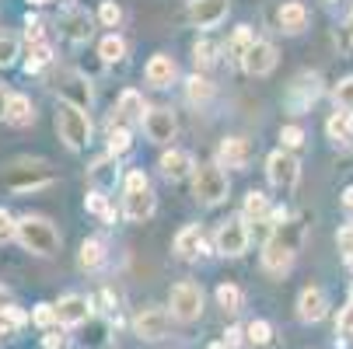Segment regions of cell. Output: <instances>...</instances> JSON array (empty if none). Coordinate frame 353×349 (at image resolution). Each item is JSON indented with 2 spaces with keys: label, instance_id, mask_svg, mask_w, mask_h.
Instances as JSON below:
<instances>
[{
  "label": "cell",
  "instance_id": "6da1fadb",
  "mask_svg": "<svg viewBox=\"0 0 353 349\" xmlns=\"http://www.w3.org/2000/svg\"><path fill=\"white\" fill-rule=\"evenodd\" d=\"M301 234H305V224H297V220H287L283 227H273V237L263 244V269L270 276H283L294 266Z\"/></svg>",
  "mask_w": 353,
  "mask_h": 349
},
{
  "label": "cell",
  "instance_id": "7a4b0ae2",
  "mask_svg": "<svg viewBox=\"0 0 353 349\" xmlns=\"http://www.w3.org/2000/svg\"><path fill=\"white\" fill-rule=\"evenodd\" d=\"M18 241L32 255H57L60 252V231L46 217H21L18 220Z\"/></svg>",
  "mask_w": 353,
  "mask_h": 349
},
{
  "label": "cell",
  "instance_id": "3957f363",
  "mask_svg": "<svg viewBox=\"0 0 353 349\" xmlns=\"http://www.w3.org/2000/svg\"><path fill=\"white\" fill-rule=\"evenodd\" d=\"M57 133L60 140L70 147V151H84L88 140H91V119L81 105H70L60 98V105H57Z\"/></svg>",
  "mask_w": 353,
  "mask_h": 349
},
{
  "label": "cell",
  "instance_id": "277c9868",
  "mask_svg": "<svg viewBox=\"0 0 353 349\" xmlns=\"http://www.w3.org/2000/svg\"><path fill=\"white\" fill-rule=\"evenodd\" d=\"M228 192H231V182H228V171L221 165H199L196 168V175H192V195L203 207L224 203Z\"/></svg>",
  "mask_w": 353,
  "mask_h": 349
},
{
  "label": "cell",
  "instance_id": "5b68a950",
  "mask_svg": "<svg viewBox=\"0 0 353 349\" xmlns=\"http://www.w3.org/2000/svg\"><path fill=\"white\" fill-rule=\"evenodd\" d=\"M53 182H57V178H53V171H49L46 161H18V165H11V171L4 175V185H8L11 192H18V195L49 189Z\"/></svg>",
  "mask_w": 353,
  "mask_h": 349
},
{
  "label": "cell",
  "instance_id": "8992f818",
  "mask_svg": "<svg viewBox=\"0 0 353 349\" xmlns=\"http://www.w3.org/2000/svg\"><path fill=\"white\" fill-rule=\"evenodd\" d=\"M248 241H252V231H248V220H245L241 213L221 220V227H217V234H214L217 255H228V259L245 255V252H248Z\"/></svg>",
  "mask_w": 353,
  "mask_h": 349
},
{
  "label": "cell",
  "instance_id": "52a82bcc",
  "mask_svg": "<svg viewBox=\"0 0 353 349\" xmlns=\"http://www.w3.org/2000/svg\"><path fill=\"white\" fill-rule=\"evenodd\" d=\"M168 308H172V318L179 321H196L203 315V290H199L192 279H182L172 286L168 293Z\"/></svg>",
  "mask_w": 353,
  "mask_h": 349
},
{
  "label": "cell",
  "instance_id": "ba28073f",
  "mask_svg": "<svg viewBox=\"0 0 353 349\" xmlns=\"http://www.w3.org/2000/svg\"><path fill=\"white\" fill-rule=\"evenodd\" d=\"M266 178H270L276 189H283V192L297 189V182H301V161L294 158V151H283V147H276V151L266 158Z\"/></svg>",
  "mask_w": 353,
  "mask_h": 349
},
{
  "label": "cell",
  "instance_id": "9c48e42d",
  "mask_svg": "<svg viewBox=\"0 0 353 349\" xmlns=\"http://www.w3.org/2000/svg\"><path fill=\"white\" fill-rule=\"evenodd\" d=\"M319 94H322L319 74H297L287 84V105H290V112H305V109H312V102H319Z\"/></svg>",
  "mask_w": 353,
  "mask_h": 349
},
{
  "label": "cell",
  "instance_id": "30bf717a",
  "mask_svg": "<svg viewBox=\"0 0 353 349\" xmlns=\"http://www.w3.org/2000/svg\"><path fill=\"white\" fill-rule=\"evenodd\" d=\"M143 133H147L150 143H172L175 133H179V119H175V112L165 109V105L147 109V116H143Z\"/></svg>",
  "mask_w": 353,
  "mask_h": 349
},
{
  "label": "cell",
  "instance_id": "8fae6325",
  "mask_svg": "<svg viewBox=\"0 0 353 349\" xmlns=\"http://www.w3.org/2000/svg\"><path fill=\"white\" fill-rule=\"evenodd\" d=\"M168 325H172V311L168 308H140L137 318H133V332L137 339H165L168 335Z\"/></svg>",
  "mask_w": 353,
  "mask_h": 349
},
{
  "label": "cell",
  "instance_id": "7c38bea8",
  "mask_svg": "<svg viewBox=\"0 0 353 349\" xmlns=\"http://www.w3.org/2000/svg\"><path fill=\"white\" fill-rule=\"evenodd\" d=\"M241 70L248 74V77H266V74H273L276 70V45L270 42V39H256V45L245 53V60H241Z\"/></svg>",
  "mask_w": 353,
  "mask_h": 349
},
{
  "label": "cell",
  "instance_id": "4fadbf2b",
  "mask_svg": "<svg viewBox=\"0 0 353 349\" xmlns=\"http://www.w3.org/2000/svg\"><path fill=\"white\" fill-rule=\"evenodd\" d=\"M57 25H60V32H63V39L67 42H74V45H81V42H88L91 39V14L84 11V8H63L60 11V18H57Z\"/></svg>",
  "mask_w": 353,
  "mask_h": 349
},
{
  "label": "cell",
  "instance_id": "5bb4252c",
  "mask_svg": "<svg viewBox=\"0 0 353 349\" xmlns=\"http://www.w3.org/2000/svg\"><path fill=\"white\" fill-rule=\"evenodd\" d=\"M252 161V143H248V136H224L221 143H217V161L214 165H221V168H245Z\"/></svg>",
  "mask_w": 353,
  "mask_h": 349
},
{
  "label": "cell",
  "instance_id": "9a60e30c",
  "mask_svg": "<svg viewBox=\"0 0 353 349\" xmlns=\"http://www.w3.org/2000/svg\"><path fill=\"white\" fill-rule=\"evenodd\" d=\"M91 318H94V308H91L88 297H81V293H70V297H63V301L57 304V321L67 325V328L88 325Z\"/></svg>",
  "mask_w": 353,
  "mask_h": 349
},
{
  "label": "cell",
  "instance_id": "2e32d148",
  "mask_svg": "<svg viewBox=\"0 0 353 349\" xmlns=\"http://www.w3.org/2000/svg\"><path fill=\"white\" fill-rule=\"evenodd\" d=\"M158 210V195L150 189H140V192H123V217L133 220V224H143L150 220Z\"/></svg>",
  "mask_w": 353,
  "mask_h": 349
},
{
  "label": "cell",
  "instance_id": "e0dca14e",
  "mask_svg": "<svg viewBox=\"0 0 353 349\" xmlns=\"http://www.w3.org/2000/svg\"><path fill=\"white\" fill-rule=\"evenodd\" d=\"M228 0H192L189 4V21L196 28H217L228 18Z\"/></svg>",
  "mask_w": 353,
  "mask_h": 349
},
{
  "label": "cell",
  "instance_id": "ac0fdd59",
  "mask_svg": "<svg viewBox=\"0 0 353 349\" xmlns=\"http://www.w3.org/2000/svg\"><path fill=\"white\" fill-rule=\"evenodd\" d=\"M158 168H161V175H165L168 182H182V178L196 175V168H199V165L192 161V154H189V151H179V147H172V151H165V154H161Z\"/></svg>",
  "mask_w": 353,
  "mask_h": 349
},
{
  "label": "cell",
  "instance_id": "d6986e66",
  "mask_svg": "<svg viewBox=\"0 0 353 349\" xmlns=\"http://www.w3.org/2000/svg\"><path fill=\"white\" fill-rule=\"evenodd\" d=\"M329 311V297L322 286H305L297 297V318L301 321H322Z\"/></svg>",
  "mask_w": 353,
  "mask_h": 349
},
{
  "label": "cell",
  "instance_id": "ffe728a7",
  "mask_svg": "<svg viewBox=\"0 0 353 349\" xmlns=\"http://www.w3.org/2000/svg\"><path fill=\"white\" fill-rule=\"evenodd\" d=\"M143 77H147V84H154V87H172L179 81V63L168 53H154L147 60V67H143Z\"/></svg>",
  "mask_w": 353,
  "mask_h": 349
},
{
  "label": "cell",
  "instance_id": "44dd1931",
  "mask_svg": "<svg viewBox=\"0 0 353 349\" xmlns=\"http://www.w3.org/2000/svg\"><path fill=\"white\" fill-rule=\"evenodd\" d=\"M276 25H280L283 35H301L308 28V8L301 4V0H287L276 11Z\"/></svg>",
  "mask_w": 353,
  "mask_h": 349
},
{
  "label": "cell",
  "instance_id": "7402d4cb",
  "mask_svg": "<svg viewBox=\"0 0 353 349\" xmlns=\"http://www.w3.org/2000/svg\"><path fill=\"white\" fill-rule=\"evenodd\" d=\"M172 248H175V255H179V259H196V255H203V248H207V241H203V227H199V224L182 227V231L175 234Z\"/></svg>",
  "mask_w": 353,
  "mask_h": 349
},
{
  "label": "cell",
  "instance_id": "603a6c76",
  "mask_svg": "<svg viewBox=\"0 0 353 349\" xmlns=\"http://www.w3.org/2000/svg\"><path fill=\"white\" fill-rule=\"evenodd\" d=\"M325 136H329L336 147H353V112L336 109V112L325 119Z\"/></svg>",
  "mask_w": 353,
  "mask_h": 349
},
{
  "label": "cell",
  "instance_id": "cb8c5ba5",
  "mask_svg": "<svg viewBox=\"0 0 353 349\" xmlns=\"http://www.w3.org/2000/svg\"><path fill=\"white\" fill-rule=\"evenodd\" d=\"M270 213H273L270 195L259 192V189H252V192L245 195V203H241V217H245L248 224H270Z\"/></svg>",
  "mask_w": 353,
  "mask_h": 349
},
{
  "label": "cell",
  "instance_id": "d4e9b609",
  "mask_svg": "<svg viewBox=\"0 0 353 349\" xmlns=\"http://www.w3.org/2000/svg\"><path fill=\"white\" fill-rule=\"evenodd\" d=\"M143 116H147V105H143L140 91L126 87V91L119 94V102H116V119H119V123H143Z\"/></svg>",
  "mask_w": 353,
  "mask_h": 349
},
{
  "label": "cell",
  "instance_id": "484cf974",
  "mask_svg": "<svg viewBox=\"0 0 353 349\" xmlns=\"http://www.w3.org/2000/svg\"><path fill=\"white\" fill-rule=\"evenodd\" d=\"M4 123H11V126H18V129H25V126L35 123V105H32V98H28V94H11Z\"/></svg>",
  "mask_w": 353,
  "mask_h": 349
},
{
  "label": "cell",
  "instance_id": "4316f807",
  "mask_svg": "<svg viewBox=\"0 0 353 349\" xmlns=\"http://www.w3.org/2000/svg\"><path fill=\"white\" fill-rule=\"evenodd\" d=\"M88 178L94 182V189H102V192H109V189L116 185V178H119L116 158H112V154H105L102 161H94V165H91V171H88Z\"/></svg>",
  "mask_w": 353,
  "mask_h": 349
},
{
  "label": "cell",
  "instance_id": "83f0119b",
  "mask_svg": "<svg viewBox=\"0 0 353 349\" xmlns=\"http://www.w3.org/2000/svg\"><path fill=\"white\" fill-rule=\"evenodd\" d=\"M210 98H214V81L207 74H192L185 81V102L189 105H207Z\"/></svg>",
  "mask_w": 353,
  "mask_h": 349
},
{
  "label": "cell",
  "instance_id": "f1b7e54d",
  "mask_svg": "<svg viewBox=\"0 0 353 349\" xmlns=\"http://www.w3.org/2000/svg\"><path fill=\"white\" fill-rule=\"evenodd\" d=\"M130 53V45L119 32H109L102 42H98V56H102V63H123Z\"/></svg>",
  "mask_w": 353,
  "mask_h": 349
},
{
  "label": "cell",
  "instance_id": "f546056e",
  "mask_svg": "<svg viewBox=\"0 0 353 349\" xmlns=\"http://www.w3.org/2000/svg\"><path fill=\"white\" fill-rule=\"evenodd\" d=\"M84 207H88V213H94V217H102L105 224H116V207L109 203V192H102V189H91L88 195H84Z\"/></svg>",
  "mask_w": 353,
  "mask_h": 349
},
{
  "label": "cell",
  "instance_id": "4dcf8cb0",
  "mask_svg": "<svg viewBox=\"0 0 353 349\" xmlns=\"http://www.w3.org/2000/svg\"><path fill=\"white\" fill-rule=\"evenodd\" d=\"M252 45H256V32H252V25H238L234 28V35L228 39V53H231V60H245V53H248V49Z\"/></svg>",
  "mask_w": 353,
  "mask_h": 349
},
{
  "label": "cell",
  "instance_id": "1f68e13d",
  "mask_svg": "<svg viewBox=\"0 0 353 349\" xmlns=\"http://www.w3.org/2000/svg\"><path fill=\"white\" fill-rule=\"evenodd\" d=\"M49 63H53V45H49V42L28 45V56H25V74H42Z\"/></svg>",
  "mask_w": 353,
  "mask_h": 349
},
{
  "label": "cell",
  "instance_id": "d6a6232c",
  "mask_svg": "<svg viewBox=\"0 0 353 349\" xmlns=\"http://www.w3.org/2000/svg\"><path fill=\"white\" fill-rule=\"evenodd\" d=\"M77 262H81V269H98V266L105 262V244L98 241V237H88V241L81 244Z\"/></svg>",
  "mask_w": 353,
  "mask_h": 349
},
{
  "label": "cell",
  "instance_id": "836d02e7",
  "mask_svg": "<svg viewBox=\"0 0 353 349\" xmlns=\"http://www.w3.org/2000/svg\"><path fill=\"white\" fill-rule=\"evenodd\" d=\"M116 123H119V119H112V126H109V154H112V158H123V154H130L133 136H130L126 126H116Z\"/></svg>",
  "mask_w": 353,
  "mask_h": 349
},
{
  "label": "cell",
  "instance_id": "e575fe53",
  "mask_svg": "<svg viewBox=\"0 0 353 349\" xmlns=\"http://www.w3.org/2000/svg\"><path fill=\"white\" fill-rule=\"evenodd\" d=\"M192 63H196V74H199V70H210V67L217 63V45L207 42V39L192 42Z\"/></svg>",
  "mask_w": 353,
  "mask_h": 349
},
{
  "label": "cell",
  "instance_id": "d590c367",
  "mask_svg": "<svg viewBox=\"0 0 353 349\" xmlns=\"http://www.w3.org/2000/svg\"><path fill=\"white\" fill-rule=\"evenodd\" d=\"M245 339H248L252 346H270V342H273V325H270L266 318L248 321V325H245Z\"/></svg>",
  "mask_w": 353,
  "mask_h": 349
},
{
  "label": "cell",
  "instance_id": "8d00e7d4",
  "mask_svg": "<svg viewBox=\"0 0 353 349\" xmlns=\"http://www.w3.org/2000/svg\"><path fill=\"white\" fill-rule=\"evenodd\" d=\"M25 321H28V315H25L21 308H14V304L0 308V335H11V332H18Z\"/></svg>",
  "mask_w": 353,
  "mask_h": 349
},
{
  "label": "cell",
  "instance_id": "74e56055",
  "mask_svg": "<svg viewBox=\"0 0 353 349\" xmlns=\"http://www.w3.org/2000/svg\"><path fill=\"white\" fill-rule=\"evenodd\" d=\"M241 301H245V297H241V290L234 286V283H221L217 286V304L224 308V311H241Z\"/></svg>",
  "mask_w": 353,
  "mask_h": 349
},
{
  "label": "cell",
  "instance_id": "f35d334b",
  "mask_svg": "<svg viewBox=\"0 0 353 349\" xmlns=\"http://www.w3.org/2000/svg\"><path fill=\"white\" fill-rule=\"evenodd\" d=\"M98 21H102L105 28H119V21H123V8L116 4V0H102V4H98Z\"/></svg>",
  "mask_w": 353,
  "mask_h": 349
},
{
  "label": "cell",
  "instance_id": "ab89813d",
  "mask_svg": "<svg viewBox=\"0 0 353 349\" xmlns=\"http://www.w3.org/2000/svg\"><path fill=\"white\" fill-rule=\"evenodd\" d=\"M18 53H21V42L14 35H0V67L18 63Z\"/></svg>",
  "mask_w": 353,
  "mask_h": 349
},
{
  "label": "cell",
  "instance_id": "60d3db41",
  "mask_svg": "<svg viewBox=\"0 0 353 349\" xmlns=\"http://www.w3.org/2000/svg\"><path fill=\"white\" fill-rule=\"evenodd\" d=\"M332 98H336V109H346V112H353V74H350V77H343V81L336 84Z\"/></svg>",
  "mask_w": 353,
  "mask_h": 349
},
{
  "label": "cell",
  "instance_id": "b9f144b4",
  "mask_svg": "<svg viewBox=\"0 0 353 349\" xmlns=\"http://www.w3.org/2000/svg\"><path fill=\"white\" fill-rule=\"evenodd\" d=\"M280 147H283V151H297V147H305V129H301V126H283L280 129Z\"/></svg>",
  "mask_w": 353,
  "mask_h": 349
},
{
  "label": "cell",
  "instance_id": "7bdbcfd3",
  "mask_svg": "<svg viewBox=\"0 0 353 349\" xmlns=\"http://www.w3.org/2000/svg\"><path fill=\"white\" fill-rule=\"evenodd\" d=\"M32 321L39 325V328H53L57 325V304H35V311H32Z\"/></svg>",
  "mask_w": 353,
  "mask_h": 349
},
{
  "label": "cell",
  "instance_id": "ee69618b",
  "mask_svg": "<svg viewBox=\"0 0 353 349\" xmlns=\"http://www.w3.org/2000/svg\"><path fill=\"white\" fill-rule=\"evenodd\" d=\"M336 248L343 252L346 262H353V224H343V227L336 231Z\"/></svg>",
  "mask_w": 353,
  "mask_h": 349
},
{
  "label": "cell",
  "instance_id": "f6af8a7d",
  "mask_svg": "<svg viewBox=\"0 0 353 349\" xmlns=\"http://www.w3.org/2000/svg\"><path fill=\"white\" fill-rule=\"evenodd\" d=\"M140 189H150V178H147V171H143V168H133V171H126V178H123V192H140Z\"/></svg>",
  "mask_w": 353,
  "mask_h": 349
},
{
  "label": "cell",
  "instance_id": "bcb514c9",
  "mask_svg": "<svg viewBox=\"0 0 353 349\" xmlns=\"http://www.w3.org/2000/svg\"><path fill=\"white\" fill-rule=\"evenodd\" d=\"M11 237H18V220L0 207V244H8Z\"/></svg>",
  "mask_w": 353,
  "mask_h": 349
},
{
  "label": "cell",
  "instance_id": "7dc6e473",
  "mask_svg": "<svg viewBox=\"0 0 353 349\" xmlns=\"http://www.w3.org/2000/svg\"><path fill=\"white\" fill-rule=\"evenodd\" d=\"M109 339V321H94L91 318V335H84V346H102Z\"/></svg>",
  "mask_w": 353,
  "mask_h": 349
},
{
  "label": "cell",
  "instance_id": "c3c4849f",
  "mask_svg": "<svg viewBox=\"0 0 353 349\" xmlns=\"http://www.w3.org/2000/svg\"><path fill=\"white\" fill-rule=\"evenodd\" d=\"M336 335H353V301L339 311V318H336Z\"/></svg>",
  "mask_w": 353,
  "mask_h": 349
},
{
  "label": "cell",
  "instance_id": "681fc988",
  "mask_svg": "<svg viewBox=\"0 0 353 349\" xmlns=\"http://www.w3.org/2000/svg\"><path fill=\"white\" fill-rule=\"evenodd\" d=\"M25 39H28V45L46 42V39H42V21H39V18H32V14H28V21H25Z\"/></svg>",
  "mask_w": 353,
  "mask_h": 349
},
{
  "label": "cell",
  "instance_id": "f907efd6",
  "mask_svg": "<svg viewBox=\"0 0 353 349\" xmlns=\"http://www.w3.org/2000/svg\"><path fill=\"white\" fill-rule=\"evenodd\" d=\"M67 346V335L60 332V328H49L46 335H42V349H63Z\"/></svg>",
  "mask_w": 353,
  "mask_h": 349
},
{
  "label": "cell",
  "instance_id": "816d5d0a",
  "mask_svg": "<svg viewBox=\"0 0 353 349\" xmlns=\"http://www.w3.org/2000/svg\"><path fill=\"white\" fill-rule=\"evenodd\" d=\"M241 335H245V328H241V325H231V328L224 332V346H228V349H234V346L241 342Z\"/></svg>",
  "mask_w": 353,
  "mask_h": 349
},
{
  "label": "cell",
  "instance_id": "f5cc1de1",
  "mask_svg": "<svg viewBox=\"0 0 353 349\" xmlns=\"http://www.w3.org/2000/svg\"><path fill=\"white\" fill-rule=\"evenodd\" d=\"M8 102H11V91H8L4 84H0V119L8 116Z\"/></svg>",
  "mask_w": 353,
  "mask_h": 349
},
{
  "label": "cell",
  "instance_id": "db71d44e",
  "mask_svg": "<svg viewBox=\"0 0 353 349\" xmlns=\"http://www.w3.org/2000/svg\"><path fill=\"white\" fill-rule=\"evenodd\" d=\"M343 207L353 213V185H346V189H343Z\"/></svg>",
  "mask_w": 353,
  "mask_h": 349
},
{
  "label": "cell",
  "instance_id": "11a10c76",
  "mask_svg": "<svg viewBox=\"0 0 353 349\" xmlns=\"http://www.w3.org/2000/svg\"><path fill=\"white\" fill-rule=\"evenodd\" d=\"M8 304H11V290L0 283V308H8Z\"/></svg>",
  "mask_w": 353,
  "mask_h": 349
},
{
  "label": "cell",
  "instance_id": "9f6ffc18",
  "mask_svg": "<svg viewBox=\"0 0 353 349\" xmlns=\"http://www.w3.org/2000/svg\"><path fill=\"white\" fill-rule=\"evenodd\" d=\"M32 8H46V4H53V0H28Z\"/></svg>",
  "mask_w": 353,
  "mask_h": 349
},
{
  "label": "cell",
  "instance_id": "6f0895ef",
  "mask_svg": "<svg viewBox=\"0 0 353 349\" xmlns=\"http://www.w3.org/2000/svg\"><path fill=\"white\" fill-rule=\"evenodd\" d=\"M210 349H228V346H224V342H217V346H210Z\"/></svg>",
  "mask_w": 353,
  "mask_h": 349
},
{
  "label": "cell",
  "instance_id": "680465c9",
  "mask_svg": "<svg viewBox=\"0 0 353 349\" xmlns=\"http://www.w3.org/2000/svg\"><path fill=\"white\" fill-rule=\"evenodd\" d=\"M329 4H336V0H329Z\"/></svg>",
  "mask_w": 353,
  "mask_h": 349
},
{
  "label": "cell",
  "instance_id": "91938a15",
  "mask_svg": "<svg viewBox=\"0 0 353 349\" xmlns=\"http://www.w3.org/2000/svg\"><path fill=\"white\" fill-rule=\"evenodd\" d=\"M189 4H192V0H189Z\"/></svg>",
  "mask_w": 353,
  "mask_h": 349
}]
</instances>
